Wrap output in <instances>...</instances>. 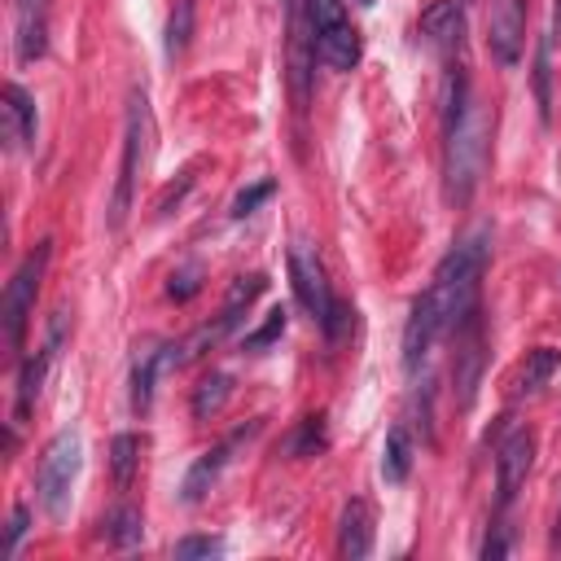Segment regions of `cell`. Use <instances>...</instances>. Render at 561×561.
<instances>
[{
	"label": "cell",
	"instance_id": "8d00e7d4",
	"mask_svg": "<svg viewBox=\"0 0 561 561\" xmlns=\"http://www.w3.org/2000/svg\"><path fill=\"white\" fill-rule=\"evenodd\" d=\"M355 4H359V9H368V4H373V0H355Z\"/></svg>",
	"mask_w": 561,
	"mask_h": 561
},
{
	"label": "cell",
	"instance_id": "cb8c5ba5",
	"mask_svg": "<svg viewBox=\"0 0 561 561\" xmlns=\"http://www.w3.org/2000/svg\"><path fill=\"white\" fill-rule=\"evenodd\" d=\"M324 412H311V416H302L294 430H289V438L280 443V451L285 456H316V451H324Z\"/></svg>",
	"mask_w": 561,
	"mask_h": 561
},
{
	"label": "cell",
	"instance_id": "4316f807",
	"mask_svg": "<svg viewBox=\"0 0 561 561\" xmlns=\"http://www.w3.org/2000/svg\"><path fill=\"white\" fill-rule=\"evenodd\" d=\"M285 324H289V311H285V307H272V311H267V320H263L254 333H245V337H241V351H250V355L267 351V346L285 333Z\"/></svg>",
	"mask_w": 561,
	"mask_h": 561
},
{
	"label": "cell",
	"instance_id": "d6a6232c",
	"mask_svg": "<svg viewBox=\"0 0 561 561\" xmlns=\"http://www.w3.org/2000/svg\"><path fill=\"white\" fill-rule=\"evenodd\" d=\"M478 552H482V561H495V557H508V552H513V543L504 539V530H491V535L482 539V548H478Z\"/></svg>",
	"mask_w": 561,
	"mask_h": 561
},
{
	"label": "cell",
	"instance_id": "4dcf8cb0",
	"mask_svg": "<svg viewBox=\"0 0 561 561\" xmlns=\"http://www.w3.org/2000/svg\"><path fill=\"white\" fill-rule=\"evenodd\" d=\"M224 552V539L215 535H188L175 543V561H193V557H219Z\"/></svg>",
	"mask_w": 561,
	"mask_h": 561
},
{
	"label": "cell",
	"instance_id": "30bf717a",
	"mask_svg": "<svg viewBox=\"0 0 561 561\" xmlns=\"http://www.w3.org/2000/svg\"><path fill=\"white\" fill-rule=\"evenodd\" d=\"M486 48L500 66H517L526 48V4L522 0H491L486 18Z\"/></svg>",
	"mask_w": 561,
	"mask_h": 561
},
{
	"label": "cell",
	"instance_id": "d6986e66",
	"mask_svg": "<svg viewBox=\"0 0 561 561\" xmlns=\"http://www.w3.org/2000/svg\"><path fill=\"white\" fill-rule=\"evenodd\" d=\"M18 61H39L48 48V0H18Z\"/></svg>",
	"mask_w": 561,
	"mask_h": 561
},
{
	"label": "cell",
	"instance_id": "d4e9b609",
	"mask_svg": "<svg viewBox=\"0 0 561 561\" xmlns=\"http://www.w3.org/2000/svg\"><path fill=\"white\" fill-rule=\"evenodd\" d=\"M105 530V543H114V548H131V543H140V535H145V517H140V508H131V504H118L105 522H101Z\"/></svg>",
	"mask_w": 561,
	"mask_h": 561
},
{
	"label": "cell",
	"instance_id": "836d02e7",
	"mask_svg": "<svg viewBox=\"0 0 561 561\" xmlns=\"http://www.w3.org/2000/svg\"><path fill=\"white\" fill-rule=\"evenodd\" d=\"M188 184H193V180H188V175H184V180H180V184H175V188H167V193H162V197H158V215H167V210H171V206H175V202H180V197H184V193H188Z\"/></svg>",
	"mask_w": 561,
	"mask_h": 561
},
{
	"label": "cell",
	"instance_id": "7c38bea8",
	"mask_svg": "<svg viewBox=\"0 0 561 561\" xmlns=\"http://www.w3.org/2000/svg\"><path fill=\"white\" fill-rule=\"evenodd\" d=\"M530 460H535V434L513 430L495 451V500H500V508H508L517 500V491L530 473Z\"/></svg>",
	"mask_w": 561,
	"mask_h": 561
},
{
	"label": "cell",
	"instance_id": "1f68e13d",
	"mask_svg": "<svg viewBox=\"0 0 561 561\" xmlns=\"http://www.w3.org/2000/svg\"><path fill=\"white\" fill-rule=\"evenodd\" d=\"M26 526H31V508H26V504H13V513H9V530H4V548H0L4 561H9V557L18 552V543L26 539Z\"/></svg>",
	"mask_w": 561,
	"mask_h": 561
},
{
	"label": "cell",
	"instance_id": "3957f363",
	"mask_svg": "<svg viewBox=\"0 0 561 561\" xmlns=\"http://www.w3.org/2000/svg\"><path fill=\"white\" fill-rule=\"evenodd\" d=\"M149 96L140 88H131L127 96V131H123V162H118V180H114V197H110V232H123L127 224V210H131V197H136V180H140V167H145V153H149Z\"/></svg>",
	"mask_w": 561,
	"mask_h": 561
},
{
	"label": "cell",
	"instance_id": "5b68a950",
	"mask_svg": "<svg viewBox=\"0 0 561 561\" xmlns=\"http://www.w3.org/2000/svg\"><path fill=\"white\" fill-rule=\"evenodd\" d=\"M302 13L311 26V39H316V57L329 70H355L364 57V44L346 18V4L342 0H302Z\"/></svg>",
	"mask_w": 561,
	"mask_h": 561
},
{
	"label": "cell",
	"instance_id": "2e32d148",
	"mask_svg": "<svg viewBox=\"0 0 561 561\" xmlns=\"http://www.w3.org/2000/svg\"><path fill=\"white\" fill-rule=\"evenodd\" d=\"M421 35L434 53L451 57L460 44H465V9L460 0H434L421 9Z\"/></svg>",
	"mask_w": 561,
	"mask_h": 561
},
{
	"label": "cell",
	"instance_id": "ba28073f",
	"mask_svg": "<svg viewBox=\"0 0 561 561\" xmlns=\"http://www.w3.org/2000/svg\"><path fill=\"white\" fill-rule=\"evenodd\" d=\"M259 430H263V421H245V425H237L228 438H219L210 451H202V456L188 465L184 482H180V500H184V504H197V500H202V495L215 486V478L224 473V465L232 460V451H237L245 438H254Z\"/></svg>",
	"mask_w": 561,
	"mask_h": 561
},
{
	"label": "cell",
	"instance_id": "603a6c76",
	"mask_svg": "<svg viewBox=\"0 0 561 561\" xmlns=\"http://www.w3.org/2000/svg\"><path fill=\"white\" fill-rule=\"evenodd\" d=\"M193 26H197V4H193V0H175V4H171V13H167V39H162V48H167V57H171V61L188 48Z\"/></svg>",
	"mask_w": 561,
	"mask_h": 561
},
{
	"label": "cell",
	"instance_id": "52a82bcc",
	"mask_svg": "<svg viewBox=\"0 0 561 561\" xmlns=\"http://www.w3.org/2000/svg\"><path fill=\"white\" fill-rule=\"evenodd\" d=\"M289 280H294V298L302 302V311H307L316 324H324V316H329V307H333V294H329L320 254H316L307 241H294V245H289Z\"/></svg>",
	"mask_w": 561,
	"mask_h": 561
},
{
	"label": "cell",
	"instance_id": "ac0fdd59",
	"mask_svg": "<svg viewBox=\"0 0 561 561\" xmlns=\"http://www.w3.org/2000/svg\"><path fill=\"white\" fill-rule=\"evenodd\" d=\"M337 552L346 561H364L373 552V508L368 500H351L337 522Z\"/></svg>",
	"mask_w": 561,
	"mask_h": 561
},
{
	"label": "cell",
	"instance_id": "44dd1931",
	"mask_svg": "<svg viewBox=\"0 0 561 561\" xmlns=\"http://www.w3.org/2000/svg\"><path fill=\"white\" fill-rule=\"evenodd\" d=\"M140 451H145V438L140 434H114L110 438V473H114V486L127 491L140 473Z\"/></svg>",
	"mask_w": 561,
	"mask_h": 561
},
{
	"label": "cell",
	"instance_id": "7a4b0ae2",
	"mask_svg": "<svg viewBox=\"0 0 561 561\" xmlns=\"http://www.w3.org/2000/svg\"><path fill=\"white\" fill-rule=\"evenodd\" d=\"M447 145H443V193L451 206H469L478 180H482V167H486V149H491V118L482 110V101H469V110L443 131Z\"/></svg>",
	"mask_w": 561,
	"mask_h": 561
},
{
	"label": "cell",
	"instance_id": "f546056e",
	"mask_svg": "<svg viewBox=\"0 0 561 561\" xmlns=\"http://www.w3.org/2000/svg\"><path fill=\"white\" fill-rule=\"evenodd\" d=\"M197 289H202V267H197V263L175 267V272H171V280H167V294H171L175 302H188Z\"/></svg>",
	"mask_w": 561,
	"mask_h": 561
},
{
	"label": "cell",
	"instance_id": "277c9868",
	"mask_svg": "<svg viewBox=\"0 0 561 561\" xmlns=\"http://www.w3.org/2000/svg\"><path fill=\"white\" fill-rule=\"evenodd\" d=\"M79 465H83V438L79 430H57L39 456V469H35V495L44 504L48 517H66L70 508V486L79 478Z\"/></svg>",
	"mask_w": 561,
	"mask_h": 561
},
{
	"label": "cell",
	"instance_id": "6da1fadb",
	"mask_svg": "<svg viewBox=\"0 0 561 561\" xmlns=\"http://www.w3.org/2000/svg\"><path fill=\"white\" fill-rule=\"evenodd\" d=\"M486 254H491V232L478 228L434 267V280L425 285V298L434 302L447 333H456L478 311V285H482V272H486Z\"/></svg>",
	"mask_w": 561,
	"mask_h": 561
},
{
	"label": "cell",
	"instance_id": "83f0119b",
	"mask_svg": "<svg viewBox=\"0 0 561 561\" xmlns=\"http://www.w3.org/2000/svg\"><path fill=\"white\" fill-rule=\"evenodd\" d=\"M548 53H552V39H543L539 44V57H535V96H539V114H543V123L552 118V66H548Z\"/></svg>",
	"mask_w": 561,
	"mask_h": 561
},
{
	"label": "cell",
	"instance_id": "9c48e42d",
	"mask_svg": "<svg viewBox=\"0 0 561 561\" xmlns=\"http://www.w3.org/2000/svg\"><path fill=\"white\" fill-rule=\"evenodd\" d=\"M66 329H70V311H66V307H57V311H53V320H48V337H44V346L22 364V377H18V416H26V412H31V403L39 399L44 377H48V368H53V359H57L61 342H66Z\"/></svg>",
	"mask_w": 561,
	"mask_h": 561
},
{
	"label": "cell",
	"instance_id": "8fae6325",
	"mask_svg": "<svg viewBox=\"0 0 561 561\" xmlns=\"http://www.w3.org/2000/svg\"><path fill=\"white\" fill-rule=\"evenodd\" d=\"M180 368V342H145L131 359V412L145 416L153 408V381L158 373Z\"/></svg>",
	"mask_w": 561,
	"mask_h": 561
},
{
	"label": "cell",
	"instance_id": "e575fe53",
	"mask_svg": "<svg viewBox=\"0 0 561 561\" xmlns=\"http://www.w3.org/2000/svg\"><path fill=\"white\" fill-rule=\"evenodd\" d=\"M548 39H561V0H552V35Z\"/></svg>",
	"mask_w": 561,
	"mask_h": 561
},
{
	"label": "cell",
	"instance_id": "ffe728a7",
	"mask_svg": "<svg viewBox=\"0 0 561 561\" xmlns=\"http://www.w3.org/2000/svg\"><path fill=\"white\" fill-rule=\"evenodd\" d=\"M408 473H412V434L403 421H394L386 430V447H381V478L399 486V482H408Z\"/></svg>",
	"mask_w": 561,
	"mask_h": 561
},
{
	"label": "cell",
	"instance_id": "9a60e30c",
	"mask_svg": "<svg viewBox=\"0 0 561 561\" xmlns=\"http://www.w3.org/2000/svg\"><path fill=\"white\" fill-rule=\"evenodd\" d=\"M456 342H460V351H456V403H460V408H469V403H473V394H478V381H482V359H486V351H482V324H478V311L456 329Z\"/></svg>",
	"mask_w": 561,
	"mask_h": 561
},
{
	"label": "cell",
	"instance_id": "d590c367",
	"mask_svg": "<svg viewBox=\"0 0 561 561\" xmlns=\"http://www.w3.org/2000/svg\"><path fill=\"white\" fill-rule=\"evenodd\" d=\"M561 548V508H557V522H552V552Z\"/></svg>",
	"mask_w": 561,
	"mask_h": 561
},
{
	"label": "cell",
	"instance_id": "8992f818",
	"mask_svg": "<svg viewBox=\"0 0 561 561\" xmlns=\"http://www.w3.org/2000/svg\"><path fill=\"white\" fill-rule=\"evenodd\" d=\"M48 259H53V241L44 237L18 263L9 289H4V311L0 316H4V342H9V351H22V342H26V324H31V311H35V298H39V280L48 272Z\"/></svg>",
	"mask_w": 561,
	"mask_h": 561
},
{
	"label": "cell",
	"instance_id": "7402d4cb",
	"mask_svg": "<svg viewBox=\"0 0 561 561\" xmlns=\"http://www.w3.org/2000/svg\"><path fill=\"white\" fill-rule=\"evenodd\" d=\"M561 368V351L557 346H535L526 351V364L517 368V390L522 394H535L539 386H548V377Z\"/></svg>",
	"mask_w": 561,
	"mask_h": 561
},
{
	"label": "cell",
	"instance_id": "484cf974",
	"mask_svg": "<svg viewBox=\"0 0 561 561\" xmlns=\"http://www.w3.org/2000/svg\"><path fill=\"white\" fill-rule=\"evenodd\" d=\"M228 394H232V377H228V373H206V377L197 381V390H193V416H197V421L215 416V412L228 403Z\"/></svg>",
	"mask_w": 561,
	"mask_h": 561
},
{
	"label": "cell",
	"instance_id": "5bb4252c",
	"mask_svg": "<svg viewBox=\"0 0 561 561\" xmlns=\"http://www.w3.org/2000/svg\"><path fill=\"white\" fill-rule=\"evenodd\" d=\"M0 136H4V149H31L35 145V96L22 88V83H4V96H0Z\"/></svg>",
	"mask_w": 561,
	"mask_h": 561
},
{
	"label": "cell",
	"instance_id": "e0dca14e",
	"mask_svg": "<svg viewBox=\"0 0 561 561\" xmlns=\"http://www.w3.org/2000/svg\"><path fill=\"white\" fill-rule=\"evenodd\" d=\"M250 307H241V302H224V311L215 316V320H206V324H197L184 342H180V364H188V359H202L206 351H215L237 324H241V316H245Z\"/></svg>",
	"mask_w": 561,
	"mask_h": 561
},
{
	"label": "cell",
	"instance_id": "f1b7e54d",
	"mask_svg": "<svg viewBox=\"0 0 561 561\" xmlns=\"http://www.w3.org/2000/svg\"><path fill=\"white\" fill-rule=\"evenodd\" d=\"M272 193H276V180H259V184L241 188V193L232 197V219H245V215H254V206H263Z\"/></svg>",
	"mask_w": 561,
	"mask_h": 561
},
{
	"label": "cell",
	"instance_id": "4fadbf2b",
	"mask_svg": "<svg viewBox=\"0 0 561 561\" xmlns=\"http://www.w3.org/2000/svg\"><path fill=\"white\" fill-rule=\"evenodd\" d=\"M311 70H316V39H311L302 0H294L289 4V92L298 110H307L311 101Z\"/></svg>",
	"mask_w": 561,
	"mask_h": 561
}]
</instances>
